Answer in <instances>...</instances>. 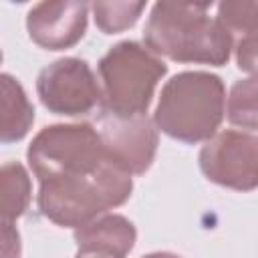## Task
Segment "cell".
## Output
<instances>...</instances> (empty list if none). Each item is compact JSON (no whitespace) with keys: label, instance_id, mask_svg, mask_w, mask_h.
<instances>
[{"label":"cell","instance_id":"obj_13","mask_svg":"<svg viewBox=\"0 0 258 258\" xmlns=\"http://www.w3.org/2000/svg\"><path fill=\"white\" fill-rule=\"evenodd\" d=\"M256 95H258L256 77H248L244 81H238V83H234L230 97H228V105L224 109L230 123L246 129L248 133H254L258 127Z\"/></svg>","mask_w":258,"mask_h":258},{"label":"cell","instance_id":"obj_11","mask_svg":"<svg viewBox=\"0 0 258 258\" xmlns=\"http://www.w3.org/2000/svg\"><path fill=\"white\" fill-rule=\"evenodd\" d=\"M135 226L119 214H103L93 222L75 228V242L79 248H103L127 256L135 244Z\"/></svg>","mask_w":258,"mask_h":258},{"label":"cell","instance_id":"obj_1","mask_svg":"<svg viewBox=\"0 0 258 258\" xmlns=\"http://www.w3.org/2000/svg\"><path fill=\"white\" fill-rule=\"evenodd\" d=\"M208 10L210 4L157 2L143 28L145 48L177 62L226 64L234 42Z\"/></svg>","mask_w":258,"mask_h":258},{"label":"cell","instance_id":"obj_14","mask_svg":"<svg viewBox=\"0 0 258 258\" xmlns=\"http://www.w3.org/2000/svg\"><path fill=\"white\" fill-rule=\"evenodd\" d=\"M216 20L232 36V42L256 36V32H258V2H222V4H218Z\"/></svg>","mask_w":258,"mask_h":258},{"label":"cell","instance_id":"obj_18","mask_svg":"<svg viewBox=\"0 0 258 258\" xmlns=\"http://www.w3.org/2000/svg\"><path fill=\"white\" fill-rule=\"evenodd\" d=\"M143 258H179V256H175L171 252H153V254H147Z\"/></svg>","mask_w":258,"mask_h":258},{"label":"cell","instance_id":"obj_5","mask_svg":"<svg viewBox=\"0 0 258 258\" xmlns=\"http://www.w3.org/2000/svg\"><path fill=\"white\" fill-rule=\"evenodd\" d=\"M38 181L91 173L109 161L97 129L89 123L48 125L40 129L26 151Z\"/></svg>","mask_w":258,"mask_h":258},{"label":"cell","instance_id":"obj_4","mask_svg":"<svg viewBox=\"0 0 258 258\" xmlns=\"http://www.w3.org/2000/svg\"><path fill=\"white\" fill-rule=\"evenodd\" d=\"M101 111L145 115L167 64L135 40L117 42L97 64Z\"/></svg>","mask_w":258,"mask_h":258},{"label":"cell","instance_id":"obj_19","mask_svg":"<svg viewBox=\"0 0 258 258\" xmlns=\"http://www.w3.org/2000/svg\"><path fill=\"white\" fill-rule=\"evenodd\" d=\"M0 62H2V48H0Z\"/></svg>","mask_w":258,"mask_h":258},{"label":"cell","instance_id":"obj_17","mask_svg":"<svg viewBox=\"0 0 258 258\" xmlns=\"http://www.w3.org/2000/svg\"><path fill=\"white\" fill-rule=\"evenodd\" d=\"M75 258H125V256L111 250H103V248H79Z\"/></svg>","mask_w":258,"mask_h":258},{"label":"cell","instance_id":"obj_9","mask_svg":"<svg viewBox=\"0 0 258 258\" xmlns=\"http://www.w3.org/2000/svg\"><path fill=\"white\" fill-rule=\"evenodd\" d=\"M89 4L79 0H46L34 4L26 14V30L34 44L46 50L75 46L87 30Z\"/></svg>","mask_w":258,"mask_h":258},{"label":"cell","instance_id":"obj_16","mask_svg":"<svg viewBox=\"0 0 258 258\" xmlns=\"http://www.w3.org/2000/svg\"><path fill=\"white\" fill-rule=\"evenodd\" d=\"M20 234L12 222L0 220V258H20Z\"/></svg>","mask_w":258,"mask_h":258},{"label":"cell","instance_id":"obj_8","mask_svg":"<svg viewBox=\"0 0 258 258\" xmlns=\"http://www.w3.org/2000/svg\"><path fill=\"white\" fill-rule=\"evenodd\" d=\"M97 133L109 161L129 175L145 173L157 151V129L147 115H115L99 111Z\"/></svg>","mask_w":258,"mask_h":258},{"label":"cell","instance_id":"obj_2","mask_svg":"<svg viewBox=\"0 0 258 258\" xmlns=\"http://www.w3.org/2000/svg\"><path fill=\"white\" fill-rule=\"evenodd\" d=\"M224 109L226 89L218 75L183 71L163 85L153 123L171 139L200 143L218 131Z\"/></svg>","mask_w":258,"mask_h":258},{"label":"cell","instance_id":"obj_10","mask_svg":"<svg viewBox=\"0 0 258 258\" xmlns=\"http://www.w3.org/2000/svg\"><path fill=\"white\" fill-rule=\"evenodd\" d=\"M34 123V107L24 87L8 73H0V143L20 141Z\"/></svg>","mask_w":258,"mask_h":258},{"label":"cell","instance_id":"obj_7","mask_svg":"<svg viewBox=\"0 0 258 258\" xmlns=\"http://www.w3.org/2000/svg\"><path fill=\"white\" fill-rule=\"evenodd\" d=\"M204 175L224 187L252 191L258 185V139L248 131L214 133L200 151Z\"/></svg>","mask_w":258,"mask_h":258},{"label":"cell","instance_id":"obj_12","mask_svg":"<svg viewBox=\"0 0 258 258\" xmlns=\"http://www.w3.org/2000/svg\"><path fill=\"white\" fill-rule=\"evenodd\" d=\"M30 177L22 163L8 161L0 165V220L16 222L30 204Z\"/></svg>","mask_w":258,"mask_h":258},{"label":"cell","instance_id":"obj_3","mask_svg":"<svg viewBox=\"0 0 258 258\" xmlns=\"http://www.w3.org/2000/svg\"><path fill=\"white\" fill-rule=\"evenodd\" d=\"M131 189V175L113 161H105L91 173L40 181L38 210L56 226L81 228L125 204Z\"/></svg>","mask_w":258,"mask_h":258},{"label":"cell","instance_id":"obj_6","mask_svg":"<svg viewBox=\"0 0 258 258\" xmlns=\"http://www.w3.org/2000/svg\"><path fill=\"white\" fill-rule=\"evenodd\" d=\"M40 103L54 115H89L101 103L99 81L89 62L64 56L46 64L36 79Z\"/></svg>","mask_w":258,"mask_h":258},{"label":"cell","instance_id":"obj_15","mask_svg":"<svg viewBox=\"0 0 258 258\" xmlns=\"http://www.w3.org/2000/svg\"><path fill=\"white\" fill-rule=\"evenodd\" d=\"M95 16V24L105 34H117L131 28L141 16L145 2H93L89 6Z\"/></svg>","mask_w":258,"mask_h":258}]
</instances>
